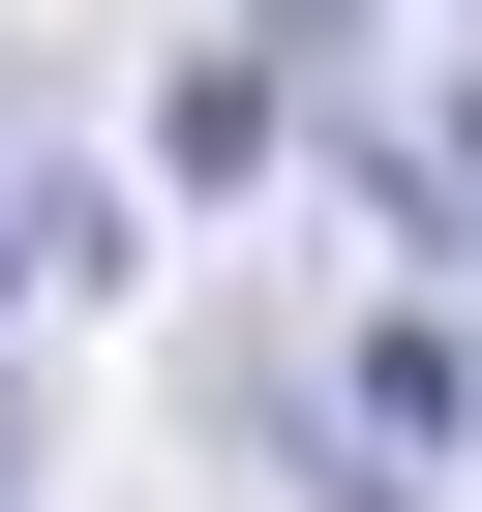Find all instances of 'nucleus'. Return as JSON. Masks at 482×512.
Wrapping results in <instances>:
<instances>
[{
	"instance_id": "obj_1",
	"label": "nucleus",
	"mask_w": 482,
	"mask_h": 512,
	"mask_svg": "<svg viewBox=\"0 0 482 512\" xmlns=\"http://www.w3.org/2000/svg\"><path fill=\"white\" fill-rule=\"evenodd\" d=\"M332 121H362V181H392L422 241H482V61H362Z\"/></svg>"
},
{
	"instance_id": "obj_2",
	"label": "nucleus",
	"mask_w": 482,
	"mask_h": 512,
	"mask_svg": "<svg viewBox=\"0 0 482 512\" xmlns=\"http://www.w3.org/2000/svg\"><path fill=\"white\" fill-rule=\"evenodd\" d=\"M121 272V181H61V151H0V302H91Z\"/></svg>"
},
{
	"instance_id": "obj_3",
	"label": "nucleus",
	"mask_w": 482,
	"mask_h": 512,
	"mask_svg": "<svg viewBox=\"0 0 482 512\" xmlns=\"http://www.w3.org/2000/svg\"><path fill=\"white\" fill-rule=\"evenodd\" d=\"M31 482H61V452H31V392H0V512H31Z\"/></svg>"
}]
</instances>
